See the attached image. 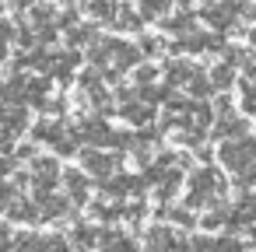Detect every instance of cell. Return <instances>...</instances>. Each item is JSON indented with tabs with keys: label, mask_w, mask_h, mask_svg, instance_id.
<instances>
[{
	"label": "cell",
	"mask_w": 256,
	"mask_h": 252,
	"mask_svg": "<svg viewBox=\"0 0 256 252\" xmlns=\"http://www.w3.org/2000/svg\"><path fill=\"white\" fill-rule=\"evenodd\" d=\"M252 154H256V140H249V137H242V140L221 147V161H224L228 168H235V172L249 168V158H252Z\"/></svg>",
	"instance_id": "obj_1"
},
{
	"label": "cell",
	"mask_w": 256,
	"mask_h": 252,
	"mask_svg": "<svg viewBox=\"0 0 256 252\" xmlns=\"http://www.w3.org/2000/svg\"><path fill=\"white\" fill-rule=\"evenodd\" d=\"M218 189H221V179H218L214 172H196V175H193V193H190V203H196V207H200V203H207Z\"/></svg>",
	"instance_id": "obj_2"
},
{
	"label": "cell",
	"mask_w": 256,
	"mask_h": 252,
	"mask_svg": "<svg viewBox=\"0 0 256 252\" xmlns=\"http://www.w3.org/2000/svg\"><path fill=\"white\" fill-rule=\"evenodd\" d=\"M78 67V53H56V56H50V74L56 77V81H70V70Z\"/></svg>",
	"instance_id": "obj_3"
},
{
	"label": "cell",
	"mask_w": 256,
	"mask_h": 252,
	"mask_svg": "<svg viewBox=\"0 0 256 252\" xmlns=\"http://www.w3.org/2000/svg\"><path fill=\"white\" fill-rule=\"evenodd\" d=\"M112 60H116V74H123V70H130V67L140 60V53H137V46H130V42H112Z\"/></svg>",
	"instance_id": "obj_4"
},
{
	"label": "cell",
	"mask_w": 256,
	"mask_h": 252,
	"mask_svg": "<svg viewBox=\"0 0 256 252\" xmlns=\"http://www.w3.org/2000/svg\"><path fill=\"white\" fill-rule=\"evenodd\" d=\"M32 172L39 175V189L50 193V186L56 182V172H60V168H56L53 158H36V161H32Z\"/></svg>",
	"instance_id": "obj_5"
},
{
	"label": "cell",
	"mask_w": 256,
	"mask_h": 252,
	"mask_svg": "<svg viewBox=\"0 0 256 252\" xmlns=\"http://www.w3.org/2000/svg\"><path fill=\"white\" fill-rule=\"evenodd\" d=\"M84 168L95 172V175H109L116 168V158L112 154H102V151H84Z\"/></svg>",
	"instance_id": "obj_6"
},
{
	"label": "cell",
	"mask_w": 256,
	"mask_h": 252,
	"mask_svg": "<svg viewBox=\"0 0 256 252\" xmlns=\"http://www.w3.org/2000/svg\"><path fill=\"white\" fill-rule=\"evenodd\" d=\"M232 14H238V7H235V4H228V7H207V11H204V18H207V25H210V28H228V25L235 21Z\"/></svg>",
	"instance_id": "obj_7"
},
{
	"label": "cell",
	"mask_w": 256,
	"mask_h": 252,
	"mask_svg": "<svg viewBox=\"0 0 256 252\" xmlns=\"http://www.w3.org/2000/svg\"><path fill=\"white\" fill-rule=\"evenodd\" d=\"M176 242H179V238H172L168 228H154V231L148 235V252H172Z\"/></svg>",
	"instance_id": "obj_8"
},
{
	"label": "cell",
	"mask_w": 256,
	"mask_h": 252,
	"mask_svg": "<svg viewBox=\"0 0 256 252\" xmlns=\"http://www.w3.org/2000/svg\"><path fill=\"white\" fill-rule=\"evenodd\" d=\"M218 137H232V140H242L246 137V119H232V116H221L218 119Z\"/></svg>",
	"instance_id": "obj_9"
},
{
	"label": "cell",
	"mask_w": 256,
	"mask_h": 252,
	"mask_svg": "<svg viewBox=\"0 0 256 252\" xmlns=\"http://www.w3.org/2000/svg\"><path fill=\"white\" fill-rule=\"evenodd\" d=\"M162 25H165V32H176V35H186V32H193V25H196V21H193V14H190V11H179V14H172V18H165Z\"/></svg>",
	"instance_id": "obj_10"
},
{
	"label": "cell",
	"mask_w": 256,
	"mask_h": 252,
	"mask_svg": "<svg viewBox=\"0 0 256 252\" xmlns=\"http://www.w3.org/2000/svg\"><path fill=\"white\" fill-rule=\"evenodd\" d=\"M120 116L130 119V123H148L151 119V105L148 102H126V105H120Z\"/></svg>",
	"instance_id": "obj_11"
},
{
	"label": "cell",
	"mask_w": 256,
	"mask_h": 252,
	"mask_svg": "<svg viewBox=\"0 0 256 252\" xmlns=\"http://www.w3.org/2000/svg\"><path fill=\"white\" fill-rule=\"evenodd\" d=\"M193 74H196V67L186 63V60H176V63L168 67V81H172V84H190Z\"/></svg>",
	"instance_id": "obj_12"
},
{
	"label": "cell",
	"mask_w": 256,
	"mask_h": 252,
	"mask_svg": "<svg viewBox=\"0 0 256 252\" xmlns=\"http://www.w3.org/2000/svg\"><path fill=\"white\" fill-rule=\"evenodd\" d=\"M207 81H210V88H232V81H235V70H232L228 63H218V67L207 74Z\"/></svg>",
	"instance_id": "obj_13"
},
{
	"label": "cell",
	"mask_w": 256,
	"mask_h": 252,
	"mask_svg": "<svg viewBox=\"0 0 256 252\" xmlns=\"http://www.w3.org/2000/svg\"><path fill=\"white\" fill-rule=\"evenodd\" d=\"M64 182H67V189H70L74 200H84L88 196V179L81 172H64Z\"/></svg>",
	"instance_id": "obj_14"
},
{
	"label": "cell",
	"mask_w": 256,
	"mask_h": 252,
	"mask_svg": "<svg viewBox=\"0 0 256 252\" xmlns=\"http://www.w3.org/2000/svg\"><path fill=\"white\" fill-rule=\"evenodd\" d=\"M112 25L123 28V32H137V28H140V14L130 11V7H126V11H116V14H112Z\"/></svg>",
	"instance_id": "obj_15"
},
{
	"label": "cell",
	"mask_w": 256,
	"mask_h": 252,
	"mask_svg": "<svg viewBox=\"0 0 256 252\" xmlns=\"http://www.w3.org/2000/svg\"><path fill=\"white\" fill-rule=\"evenodd\" d=\"M186 88H190V95H193V98H207V95L214 91V88H210V81H207V74H200V70L190 77V84H186Z\"/></svg>",
	"instance_id": "obj_16"
},
{
	"label": "cell",
	"mask_w": 256,
	"mask_h": 252,
	"mask_svg": "<svg viewBox=\"0 0 256 252\" xmlns=\"http://www.w3.org/2000/svg\"><path fill=\"white\" fill-rule=\"evenodd\" d=\"M92 18H112L116 14V0H88Z\"/></svg>",
	"instance_id": "obj_17"
},
{
	"label": "cell",
	"mask_w": 256,
	"mask_h": 252,
	"mask_svg": "<svg viewBox=\"0 0 256 252\" xmlns=\"http://www.w3.org/2000/svg\"><path fill=\"white\" fill-rule=\"evenodd\" d=\"M8 214H11L14 221H32V217H36V207L25 203V200H14V203L8 207Z\"/></svg>",
	"instance_id": "obj_18"
},
{
	"label": "cell",
	"mask_w": 256,
	"mask_h": 252,
	"mask_svg": "<svg viewBox=\"0 0 256 252\" xmlns=\"http://www.w3.org/2000/svg\"><path fill=\"white\" fill-rule=\"evenodd\" d=\"M172 0H140V18H154L162 11H168Z\"/></svg>",
	"instance_id": "obj_19"
},
{
	"label": "cell",
	"mask_w": 256,
	"mask_h": 252,
	"mask_svg": "<svg viewBox=\"0 0 256 252\" xmlns=\"http://www.w3.org/2000/svg\"><path fill=\"white\" fill-rule=\"evenodd\" d=\"M134 189H137V179H130V175H120V179H112V186H109L112 196H126V193H134Z\"/></svg>",
	"instance_id": "obj_20"
},
{
	"label": "cell",
	"mask_w": 256,
	"mask_h": 252,
	"mask_svg": "<svg viewBox=\"0 0 256 252\" xmlns=\"http://www.w3.org/2000/svg\"><path fill=\"white\" fill-rule=\"evenodd\" d=\"M18 252H46V242L36 235H25V238H18Z\"/></svg>",
	"instance_id": "obj_21"
},
{
	"label": "cell",
	"mask_w": 256,
	"mask_h": 252,
	"mask_svg": "<svg viewBox=\"0 0 256 252\" xmlns=\"http://www.w3.org/2000/svg\"><path fill=\"white\" fill-rule=\"evenodd\" d=\"M67 39H70V46H78V42L92 39V28H88V25H78V28H70V35H67Z\"/></svg>",
	"instance_id": "obj_22"
},
{
	"label": "cell",
	"mask_w": 256,
	"mask_h": 252,
	"mask_svg": "<svg viewBox=\"0 0 256 252\" xmlns=\"http://www.w3.org/2000/svg\"><path fill=\"white\" fill-rule=\"evenodd\" d=\"M242 95H246V112H256V84H242Z\"/></svg>",
	"instance_id": "obj_23"
},
{
	"label": "cell",
	"mask_w": 256,
	"mask_h": 252,
	"mask_svg": "<svg viewBox=\"0 0 256 252\" xmlns=\"http://www.w3.org/2000/svg\"><path fill=\"white\" fill-rule=\"evenodd\" d=\"M162 49V39H140V46H137V53H148V56H154Z\"/></svg>",
	"instance_id": "obj_24"
},
{
	"label": "cell",
	"mask_w": 256,
	"mask_h": 252,
	"mask_svg": "<svg viewBox=\"0 0 256 252\" xmlns=\"http://www.w3.org/2000/svg\"><path fill=\"white\" fill-rule=\"evenodd\" d=\"M154 77H158V70H154V67H140V70H137V81H140L144 88H148V84H151Z\"/></svg>",
	"instance_id": "obj_25"
},
{
	"label": "cell",
	"mask_w": 256,
	"mask_h": 252,
	"mask_svg": "<svg viewBox=\"0 0 256 252\" xmlns=\"http://www.w3.org/2000/svg\"><path fill=\"white\" fill-rule=\"evenodd\" d=\"M228 109H232V98H228V95H221V98L214 102V109H210V112H218V116H228Z\"/></svg>",
	"instance_id": "obj_26"
},
{
	"label": "cell",
	"mask_w": 256,
	"mask_h": 252,
	"mask_svg": "<svg viewBox=\"0 0 256 252\" xmlns=\"http://www.w3.org/2000/svg\"><path fill=\"white\" fill-rule=\"evenodd\" d=\"M8 200H11V186H4V182H0V210L8 207Z\"/></svg>",
	"instance_id": "obj_27"
},
{
	"label": "cell",
	"mask_w": 256,
	"mask_h": 252,
	"mask_svg": "<svg viewBox=\"0 0 256 252\" xmlns=\"http://www.w3.org/2000/svg\"><path fill=\"white\" fill-rule=\"evenodd\" d=\"M172 221H179V224H193V217H190L186 210H176V214H172Z\"/></svg>",
	"instance_id": "obj_28"
},
{
	"label": "cell",
	"mask_w": 256,
	"mask_h": 252,
	"mask_svg": "<svg viewBox=\"0 0 256 252\" xmlns=\"http://www.w3.org/2000/svg\"><path fill=\"white\" fill-rule=\"evenodd\" d=\"M0 60H8V42H0Z\"/></svg>",
	"instance_id": "obj_29"
},
{
	"label": "cell",
	"mask_w": 256,
	"mask_h": 252,
	"mask_svg": "<svg viewBox=\"0 0 256 252\" xmlns=\"http://www.w3.org/2000/svg\"><path fill=\"white\" fill-rule=\"evenodd\" d=\"M228 4H235V7H242V4H252V0H228Z\"/></svg>",
	"instance_id": "obj_30"
},
{
	"label": "cell",
	"mask_w": 256,
	"mask_h": 252,
	"mask_svg": "<svg viewBox=\"0 0 256 252\" xmlns=\"http://www.w3.org/2000/svg\"><path fill=\"white\" fill-rule=\"evenodd\" d=\"M11 4H14V7H25V4H32V0H11Z\"/></svg>",
	"instance_id": "obj_31"
},
{
	"label": "cell",
	"mask_w": 256,
	"mask_h": 252,
	"mask_svg": "<svg viewBox=\"0 0 256 252\" xmlns=\"http://www.w3.org/2000/svg\"><path fill=\"white\" fill-rule=\"evenodd\" d=\"M252 46H256V32H252Z\"/></svg>",
	"instance_id": "obj_32"
},
{
	"label": "cell",
	"mask_w": 256,
	"mask_h": 252,
	"mask_svg": "<svg viewBox=\"0 0 256 252\" xmlns=\"http://www.w3.org/2000/svg\"><path fill=\"white\" fill-rule=\"evenodd\" d=\"M182 4H193V0H182Z\"/></svg>",
	"instance_id": "obj_33"
}]
</instances>
